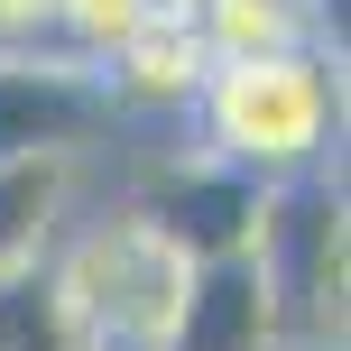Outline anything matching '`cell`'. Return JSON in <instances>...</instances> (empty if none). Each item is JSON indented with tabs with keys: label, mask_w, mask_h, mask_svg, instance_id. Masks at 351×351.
<instances>
[{
	"label": "cell",
	"mask_w": 351,
	"mask_h": 351,
	"mask_svg": "<svg viewBox=\"0 0 351 351\" xmlns=\"http://www.w3.org/2000/svg\"><path fill=\"white\" fill-rule=\"evenodd\" d=\"M0 47H47V0H0Z\"/></svg>",
	"instance_id": "7c38bea8"
},
{
	"label": "cell",
	"mask_w": 351,
	"mask_h": 351,
	"mask_svg": "<svg viewBox=\"0 0 351 351\" xmlns=\"http://www.w3.org/2000/svg\"><path fill=\"white\" fill-rule=\"evenodd\" d=\"M259 268V296L278 315V342H333L342 351V185L296 176L259 194V231L241 250Z\"/></svg>",
	"instance_id": "3957f363"
},
{
	"label": "cell",
	"mask_w": 351,
	"mask_h": 351,
	"mask_svg": "<svg viewBox=\"0 0 351 351\" xmlns=\"http://www.w3.org/2000/svg\"><path fill=\"white\" fill-rule=\"evenodd\" d=\"M148 19H158V0H47V47L102 65V56L121 47L130 28H148Z\"/></svg>",
	"instance_id": "8fae6325"
},
{
	"label": "cell",
	"mask_w": 351,
	"mask_h": 351,
	"mask_svg": "<svg viewBox=\"0 0 351 351\" xmlns=\"http://www.w3.org/2000/svg\"><path fill=\"white\" fill-rule=\"evenodd\" d=\"M37 268H47V287H56L84 351H167V324H176L185 278H194V259L139 204L102 213L84 231H56V250Z\"/></svg>",
	"instance_id": "7a4b0ae2"
},
{
	"label": "cell",
	"mask_w": 351,
	"mask_h": 351,
	"mask_svg": "<svg viewBox=\"0 0 351 351\" xmlns=\"http://www.w3.org/2000/svg\"><path fill=\"white\" fill-rule=\"evenodd\" d=\"M194 130L222 167L259 176V185H296V176H333L342 139V56L333 47H287V56H241L194 84Z\"/></svg>",
	"instance_id": "6da1fadb"
},
{
	"label": "cell",
	"mask_w": 351,
	"mask_h": 351,
	"mask_svg": "<svg viewBox=\"0 0 351 351\" xmlns=\"http://www.w3.org/2000/svg\"><path fill=\"white\" fill-rule=\"evenodd\" d=\"M121 130L102 65L65 47H0V158H93Z\"/></svg>",
	"instance_id": "277c9868"
},
{
	"label": "cell",
	"mask_w": 351,
	"mask_h": 351,
	"mask_svg": "<svg viewBox=\"0 0 351 351\" xmlns=\"http://www.w3.org/2000/svg\"><path fill=\"white\" fill-rule=\"evenodd\" d=\"M167 351H278V315L259 296L250 259H194L185 305L167 324Z\"/></svg>",
	"instance_id": "8992f818"
},
{
	"label": "cell",
	"mask_w": 351,
	"mask_h": 351,
	"mask_svg": "<svg viewBox=\"0 0 351 351\" xmlns=\"http://www.w3.org/2000/svg\"><path fill=\"white\" fill-rule=\"evenodd\" d=\"M333 0H185V28L204 37L213 65L241 56H287V47H333Z\"/></svg>",
	"instance_id": "ba28073f"
},
{
	"label": "cell",
	"mask_w": 351,
	"mask_h": 351,
	"mask_svg": "<svg viewBox=\"0 0 351 351\" xmlns=\"http://www.w3.org/2000/svg\"><path fill=\"white\" fill-rule=\"evenodd\" d=\"M259 194H268L259 176L222 167L213 148H185V158H167L158 176H148L139 213L185 250V259H241L250 231H259Z\"/></svg>",
	"instance_id": "5b68a950"
},
{
	"label": "cell",
	"mask_w": 351,
	"mask_h": 351,
	"mask_svg": "<svg viewBox=\"0 0 351 351\" xmlns=\"http://www.w3.org/2000/svg\"><path fill=\"white\" fill-rule=\"evenodd\" d=\"M84 158H0V268H37L74 213Z\"/></svg>",
	"instance_id": "9c48e42d"
},
{
	"label": "cell",
	"mask_w": 351,
	"mask_h": 351,
	"mask_svg": "<svg viewBox=\"0 0 351 351\" xmlns=\"http://www.w3.org/2000/svg\"><path fill=\"white\" fill-rule=\"evenodd\" d=\"M0 351H84L47 268H0Z\"/></svg>",
	"instance_id": "30bf717a"
},
{
	"label": "cell",
	"mask_w": 351,
	"mask_h": 351,
	"mask_svg": "<svg viewBox=\"0 0 351 351\" xmlns=\"http://www.w3.org/2000/svg\"><path fill=\"white\" fill-rule=\"evenodd\" d=\"M204 74H213V56H204V37H194L185 19H148V28H130L121 47L102 56V84H111V102H121V121L130 111H185Z\"/></svg>",
	"instance_id": "52a82bcc"
}]
</instances>
